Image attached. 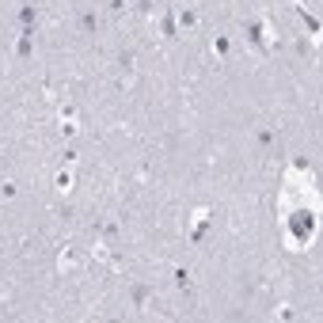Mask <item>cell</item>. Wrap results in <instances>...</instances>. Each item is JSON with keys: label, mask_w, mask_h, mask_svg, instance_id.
Instances as JSON below:
<instances>
[{"label": "cell", "mask_w": 323, "mask_h": 323, "mask_svg": "<svg viewBox=\"0 0 323 323\" xmlns=\"http://www.w3.org/2000/svg\"><path fill=\"white\" fill-rule=\"evenodd\" d=\"M57 190H61V194H69V190H72V175H69V171L57 175Z\"/></svg>", "instance_id": "cell-1"}]
</instances>
